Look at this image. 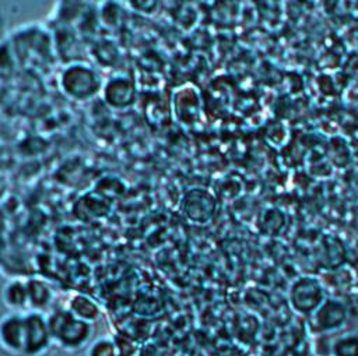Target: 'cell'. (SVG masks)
Masks as SVG:
<instances>
[{
    "mask_svg": "<svg viewBox=\"0 0 358 356\" xmlns=\"http://www.w3.org/2000/svg\"><path fill=\"white\" fill-rule=\"evenodd\" d=\"M52 338L69 348H78L90 338V322L71 311H59L48 320Z\"/></svg>",
    "mask_w": 358,
    "mask_h": 356,
    "instance_id": "obj_1",
    "label": "cell"
},
{
    "mask_svg": "<svg viewBox=\"0 0 358 356\" xmlns=\"http://www.w3.org/2000/svg\"><path fill=\"white\" fill-rule=\"evenodd\" d=\"M0 345L13 353H24L25 314L11 311L0 318Z\"/></svg>",
    "mask_w": 358,
    "mask_h": 356,
    "instance_id": "obj_5",
    "label": "cell"
},
{
    "mask_svg": "<svg viewBox=\"0 0 358 356\" xmlns=\"http://www.w3.org/2000/svg\"><path fill=\"white\" fill-rule=\"evenodd\" d=\"M326 299L323 283L310 275L295 279L289 288L291 309L302 316H310Z\"/></svg>",
    "mask_w": 358,
    "mask_h": 356,
    "instance_id": "obj_2",
    "label": "cell"
},
{
    "mask_svg": "<svg viewBox=\"0 0 358 356\" xmlns=\"http://www.w3.org/2000/svg\"><path fill=\"white\" fill-rule=\"evenodd\" d=\"M348 310L344 302L327 297L320 303V306L309 316L310 325L317 335H334L347 322Z\"/></svg>",
    "mask_w": 358,
    "mask_h": 356,
    "instance_id": "obj_3",
    "label": "cell"
},
{
    "mask_svg": "<svg viewBox=\"0 0 358 356\" xmlns=\"http://www.w3.org/2000/svg\"><path fill=\"white\" fill-rule=\"evenodd\" d=\"M87 356H116L115 343L110 339H96L87 350Z\"/></svg>",
    "mask_w": 358,
    "mask_h": 356,
    "instance_id": "obj_9",
    "label": "cell"
},
{
    "mask_svg": "<svg viewBox=\"0 0 358 356\" xmlns=\"http://www.w3.org/2000/svg\"><path fill=\"white\" fill-rule=\"evenodd\" d=\"M329 356H358V332L336 334L330 339Z\"/></svg>",
    "mask_w": 358,
    "mask_h": 356,
    "instance_id": "obj_7",
    "label": "cell"
},
{
    "mask_svg": "<svg viewBox=\"0 0 358 356\" xmlns=\"http://www.w3.org/2000/svg\"><path fill=\"white\" fill-rule=\"evenodd\" d=\"M63 88L73 98H87L98 88L96 75L84 67L74 66L63 75Z\"/></svg>",
    "mask_w": 358,
    "mask_h": 356,
    "instance_id": "obj_6",
    "label": "cell"
},
{
    "mask_svg": "<svg viewBox=\"0 0 358 356\" xmlns=\"http://www.w3.org/2000/svg\"><path fill=\"white\" fill-rule=\"evenodd\" d=\"M52 341L49 321L39 313L25 314V345L24 353L29 356L42 355Z\"/></svg>",
    "mask_w": 358,
    "mask_h": 356,
    "instance_id": "obj_4",
    "label": "cell"
},
{
    "mask_svg": "<svg viewBox=\"0 0 358 356\" xmlns=\"http://www.w3.org/2000/svg\"><path fill=\"white\" fill-rule=\"evenodd\" d=\"M3 300L8 309L20 313V310H22L27 304H29L28 285L17 281L7 283L3 290Z\"/></svg>",
    "mask_w": 358,
    "mask_h": 356,
    "instance_id": "obj_8",
    "label": "cell"
}]
</instances>
